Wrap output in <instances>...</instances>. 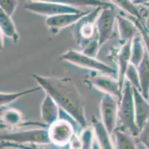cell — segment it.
<instances>
[{
	"instance_id": "cell-1",
	"label": "cell",
	"mask_w": 149,
	"mask_h": 149,
	"mask_svg": "<svg viewBox=\"0 0 149 149\" xmlns=\"http://www.w3.org/2000/svg\"><path fill=\"white\" fill-rule=\"evenodd\" d=\"M33 78L57 104L59 108L73 117L82 128L87 126L85 100L74 80L69 77H54L33 74Z\"/></svg>"
},
{
	"instance_id": "cell-2",
	"label": "cell",
	"mask_w": 149,
	"mask_h": 149,
	"mask_svg": "<svg viewBox=\"0 0 149 149\" xmlns=\"http://www.w3.org/2000/svg\"><path fill=\"white\" fill-rule=\"evenodd\" d=\"M82 129L71 116L60 109L59 118L48 126V136L52 144L66 148L76 133Z\"/></svg>"
},
{
	"instance_id": "cell-3",
	"label": "cell",
	"mask_w": 149,
	"mask_h": 149,
	"mask_svg": "<svg viewBox=\"0 0 149 149\" xmlns=\"http://www.w3.org/2000/svg\"><path fill=\"white\" fill-rule=\"evenodd\" d=\"M118 122L120 129L126 131L134 137L139 133V128L136 125L135 119L134 87L127 80L125 81L123 89V95L119 102Z\"/></svg>"
},
{
	"instance_id": "cell-4",
	"label": "cell",
	"mask_w": 149,
	"mask_h": 149,
	"mask_svg": "<svg viewBox=\"0 0 149 149\" xmlns=\"http://www.w3.org/2000/svg\"><path fill=\"white\" fill-rule=\"evenodd\" d=\"M60 59L70 63V64L76 66L77 67L93 71L98 73L111 76L115 75L117 72L116 69L108 64L97 59L96 57L85 54L82 51H77L74 49L68 50L61 54Z\"/></svg>"
},
{
	"instance_id": "cell-5",
	"label": "cell",
	"mask_w": 149,
	"mask_h": 149,
	"mask_svg": "<svg viewBox=\"0 0 149 149\" xmlns=\"http://www.w3.org/2000/svg\"><path fill=\"white\" fill-rule=\"evenodd\" d=\"M1 141L17 144L45 145L51 143L48 136V128L37 127L26 130H13L2 132Z\"/></svg>"
},
{
	"instance_id": "cell-6",
	"label": "cell",
	"mask_w": 149,
	"mask_h": 149,
	"mask_svg": "<svg viewBox=\"0 0 149 149\" xmlns=\"http://www.w3.org/2000/svg\"><path fill=\"white\" fill-rule=\"evenodd\" d=\"M102 9V7L94 8L72 25L74 40L82 49L89 41L97 37L96 23Z\"/></svg>"
},
{
	"instance_id": "cell-7",
	"label": "cell",
	"mask_w": 149,
	"mask_h": 149,
	"mask_svg": "<svg viewBox=\"0 0 149 149\" xmlns=\"http://www.w3.org/2000/svg\"><path fill=\"white\" fill-rule=\"evenodd\" d=\"M84 83L91 88L95 89L103 94H107L118 99L119 102L123 95V88L118 79H115L106 74L88 75L84 78Z\"/></svg>"
},
{
	"instance_id": "cell-8",
	"label": "cell",
	"mask_w": 149,
	"mask_h": 149,
	"mask_svg": "<svg viewBox=\"0 0 149 149\" xmlns=\"http://www.w3.org/2000/svg\"><path fill=\"white\" fill-rule=\"evenodd\" d=\"M118 13L113 5L102 8L97 17V39L100 46L105 44L113 37L115 22Z\"/></svg>"
},
{
	"instance_id": "cell-9",
	"label": "cell",
	"mask_w": 149,
	"mask_h": 149,
	"mask_svg": "<svg viewBox=\"0 0 149 149\" xmlns=\"http://www.w3.org/2000/svg\"><path fill=\"white\" fill-rule=\"evenodd\" d=\"M25 8L28 11L36 14L45 16L47 17L64 14V13H80L81 11L76 7L62 4L53 3L40 1H30L25 5Z\"/></svg>"
},
{
	"instance_id": "cell-10",
	"label": "cell",
	"mask_w": 149,
	"mask_h": 149,
	"mask_svg": "<svg viewBox=\"0 0 149 149\" xmlns=\"http://www.w3.org/2000/svg\"><path fill=\"white\" fill-rule=\"evenodd\" d=\"M119 102L118 99L107 94H103L100 102L101 121L111 134L118 122Z\"/></svg>"
},
{
	"instance_id": "cell-11",
	"label": "cell",
	"mask_w": 149,
	"mask_h": 149,
	"mask_svg": "<svg viewBox=\"0 0 149 149\" xmlns=\"http://www.w3.org/2000/svg\"><path fill=\"white\" fill-rule=\"evenodd\" d=\"M89 11H86L80 13H64L47 17L45 24L51 35H56L61 30L64 29L66 27L72 26Z\"/></svg>"
},
{
	"instance_id": "cell-12",
	"label": "cell",
	"mask_w": 149,
	"mask_h": 149,
	"mask_svg": "<svg viewBox=\"0 0 149 149\" xmlns=\"http://www.w3.org/2000/svg\"><path fill=\"white\" fill-rule=\"evenodd\" d=\"M36 123H28L24 121L23 115L20 110L13 107H1V127L2 128H17L23 125H36Z\"/></svg>"
},
{
	"instance_id": "cell-13",
	"label": "cell",
	"mask_w": 149,
	"mask_h": 149,
	"mask_svg": "<svg viewBox=\"0 0 149 149\" xmlns=\"http://www.w3.org/2000/svg\"><path fill=\"white\" fill-rule=\"evenodd\" d=\"M134 101L136 125L141 130L149 119V102L136 88H134Z\"/></svg>"
},
{
	"instance_id": "cell-14",
	"label": "cell",
	"mask_w": 149,
	"mask_h": 149,
	"mask_svg": "<svg viewBox=\"0 0 149 149\" xmlns=\"http://www.w3.org/2000/svg\"><path fill=\"white\" fill-rule=\"evenodd\" d=\"M116 22L120 40L122 44L132 40L133 38L139 33V28L133 19L131 20L124 15L118 14L116 17Z\"/></svg>"
},
{
	"instance_id": "cell-15",
	"label": "cell",
	"mask_w": 149,
	"mask_h": 149,
	"mask_svg": "<svg viewBox=\"0 0 149 149\" xmlns=\"http://www.w3.org/2000/svg\"><path fill=\"white\" fill-rule=\"evenodd\" d=\"M92 128L94 132V137L100 149H114L111 134L108 131L101 120L95 117H92Z\"/></svg>"
},
{
	"instance_id": "cell-16",
	"label": "cell",
	"mask_w": 149,
	"mask_h": 149,
	"mask_svg": "<svg viewBox=\"0 0 149 149\" xmlns=\"http://www.w3.org/2000/svg\"><path fill=\"white\" fill-rule=\"evenodd\" d=\"M41 119L46 125L49 126L59 118L60 108L56 102L48 94L45 95L40 108Z\"/></svg>"
},
{
	"instance_id": "cell-17",
	"label": "cell",
	"mask_w": 149,
	"mask_h": 149,
	"mask_svg": "<svg viewBox=\"0 0 149 149\" xmlns=\"http://www.w3.org/2000/svg\"><path fill=\"white\" fill-rule=\"evenodd\" d=\"M131 42L130 40L122 45L117 54V66H118V81L123 89L125 81V72L128 66L131 64Z\"/></svg>"
},
{
	"instance_id": "cell-18",
	"label": "cell",
	"mask_w": 149,
	"mask_h": 149,
	"mask_svg": "<svg viewBox=\"0 0 149 149\" xmlns=\"http://www.w3.org/2000/svg\"><path fill=\"white\" fill-rule=\"evenodd\" d=\"M0 31L1 35L8 37L14 43L19 41V35L11 16L0 10Z\"/></svg>"
},
{
	"instance_id": "cell-19",
	"label": "cell",
	"mask_w": 149,
	"mask_h": 149,
	"mask_svg": "<svg viewBox=\"0 0 149 149\" xmlns=\"http://www.w3.org/2000/svg\"><path fill=\"white\" fill-rule=\"evenodd\" d=\"M139 73L140 92L149 101V56L146 51L143 61L137 66Z\"/></svg>"
},
{
	"instance_id": "cell-20",
	"label": "cell",
	"mask_w": 149,
	"mask_h": 149,
	"mask_svg": "<svg viewBox=\"0 0 149 149\" xmlns=\"http://www.w3.org/2000/svg\"><path fill=\"white\" fill-rule=\"evenodd\" d=\"M111 135H113L114 149H138L133 139L134 136L126 131L116 128Z\"/></svg>"
},
{
	"instance_id": "cell-21",
	"label": "cell",
	"mask_w": 149,
	"mask_h": 149,
	"mask_svg": "<svg viewBox=\"0 0 149 149\" xmlns=\"http://www.w3.org/2000/svg\"><path fill=\"white\" fill-rule=\"evenodd\" d=\"M30 1H40V2H53V3L62 4V5H69L72 7H93V8H97V7H105L112 6L111 3L105 2L102 0H28Z\"/></svg>"
},
{
	"instance_id": "cell-22",
	"label": "cell",
	"mask_w": 149,
	"mask_h": 149,
	"mask_svg": "<svg viewBox=\"0 0 149 149\" xmlns=\"http://www.w3.org/2000/svg\"><path fill=\"white\" fill-rule=\"evenodd\" d=\"M146 53L144 43L140 32L133 38L131 48V64L137 67L143 61Z\"/></svg>"
},
{
	"instance_id": "cell-23",
	"label": "cell",
	"mask_w": 149,
	"mask_h": 149,
	"mask_svg": "<svg viewBox=\"0 0 149 149\" xmlns=\"http://www.w3.org/2000/svg\"><path fill=\"white\" fill-rule=\"evenodd\" d=\"M41 90L42 87L39 86V87H35L33 88L20 90V91H17V92H1V94H0L1 107H8L9 105L14 102L15 101H17L18 98H22L25 95H30V94L36 93Z\"/></svg>"
},
{
	"instance_id": "cell-24",
	"label": "cell",
	"mask_w": 149,
	"mask_h": 149,
	"mask_svg": "<svg viewBox=\"0 0 149 149\" xmlns=\"http://www.w3.org/2000/svg\"><path fill=\"white\" fill-rule=\"evenodd\" d=\"M109 2L123 11L125 13H128L131 17H134L143 22L140 8L135 5L132 0H109Z\"/></svg>"
},
{
	"instance_id": "cell-25",
	"label": "cell",
	"mask_w": 149,
	"mask_h": 149,
	"mask_svg": "<svg viewBox=\"0 0 149 149\" xmlns=\"http://www.w3.org/2000/svg\"><path fill=\"white\" fill-rule=\"evenodd\" d=\"M13 147L17 148L20 149H65V148L59 147L55 145L52 143L45 145H36V144H17V143H8V142L1 141V147Z\"/></svg>"
},
{
	"instance_id": "cell-26",
	"label": "cell",
	"mask_w": 149,
	"mask_h": 149,
	"mask_svg": "<svg viewBox=\"0 0 149 149\" xmlns=\"http://www.w3.org/2000/svg\"><path fill=\"white\" fill-rule=\"evenodd\" d=\"M82 149H92L94 143V132L91 127H86L79 132Z\"/></svg>"
},
{
	"instance_id": "cell-27",
	"label": "cell",
	"mask_w": 149,
	"mask_h": 149,
	"mask_svg": "<svg viewBox=\"0 0 149 149\" xmlns=\"http://www.w3.org/2000/svg\"><path fill=\"white\" fill-rule=\"evenodd\" d=\"M125 80L128 81L134 88L137 89L140 91V83H139V73L137 67L134 64H130L125 72Z\"/></svg>"
},
{
	"instance_id": "cell-28",
	"label": "cell",
	"mask_w": 149,
	"mask_h": 149,
	"mask_svg": "<svg viewBox=\"0 0 149 149\" xmlns=\"http://www.w3.org/2000/svg\"><path fill=\"white\" fill-rule=\"evenodd\" d=\"M100 48V43H99V40L97 39V37H96L94 39L91 40V41H89L88 43L82 48V52L83 53H85V54H87V55L91 56V57H96L97 54H98Z\"/></svg>"
},
{
	"instance_id": "cell-29",
	"label": "cell",
	"mask_w": 149,
	"mask_h": 149,
	"mask_svg": "<svg viewBox=\"0 0 149 149\" xmlns=\"http://www.w3.org/2000/svg\"><path fill=\"white\" fill-rule=\"evenodd\" d=\"M18 6L17 0H0L1 11L5 12L8 16H12Z\"/></svg>"
},
{
	"instance_id": "cell-30",
	"label": "cell",
	"mask_w": 149,
	"mask_h": 149,
	"mask_svg": "<svg viewBox=\"0 0 149 149\" xmlns=\"http://www.w3.org/2000/svg\"><path fill=\"white\" fill-rule=\"evenodd\" d=\"M132 19L134 20V21L135 22L136 25H137L138 28L139 30V32L141 34V36L143 37V43H144L145 49H146V51L147 52L149 56V32L147 30L146 27L145 26L144 23H143L140 20H137V19L134 18V17H132Z\"/></svg>"
},
{
	"instance_id": "cell-31",
	"label": "cell",
	"mask_w": 149,
	"mask_h": 149,
	"mask_svg": "<svg viewBox=\"0 0 149 149\" xmlns=\"http://www.w3.org/2000/svg\"><path fill=\"white\" fill-rule=\"evenodd\" d=\"M136 137L142 145L146 149H149V119L140 130L139 135Z\"/></svg>"
},
{
	"instance_id": "cell-32",
	"label": "cell",
	"mask_w": 149,
	"mask_h": 149,
	"mask_svg": "<svg viewBox=\"0 0 149 149\" xmlns=\"http://www.w3.org/2000/svg\"><path fill=\"white\" fill-rule=\"evenodd\" d=\"M141 11V14L143 16V23L149 32V9L144 6H139Z\"/></svg>"
},
{
	"instance_id": "cell-33",
	"label": "cell",
	"mask_w": 149,
	"mask_h": 149,
	"mask_svg": "<svg viewBox=\"0 0 149 149\" xmlns=\"http://www.w3.org/2000/svg\"><path fill=\"white\" fill-rule=\"evenodd\" d=\"M133 2L137 6H140V5H144L149 3V0H134Z\"/></svg>"
},
{
	"instance_id": "cell-34",
	"label": "cell",
	"mask_w": 149,
	"mask_h": 149,
	"mask_svg": "<svg viewBox=\"0 0 149 149\" xmlns=\"http://www.w3.org/2000/svg\"><path fill=\"white\" fill-rule=\"evenodd\" d=\"M92 149H100V147L98 146V145H97V142H96V140H94V143H93V148Z\"/></svg>"
},
{
	"instance_id": "cell-35",
	"label": "cell",
	"mask_w": 149,
	"mask_h": 149,
	"mask_svg": "<svg viewBox=\"0 0 149 149\" xmlns=\"http://www.w3.org/2000/svg\"><path fill=\"white\" fill-rule=\"evenodd\" d=\"M1 149H20V148H13V147H6V146H4V147H1Z\"/></svg>"
},
{
	"instance_id": "cell-36",
	"label": "cell",
	"mask_w": 149,
	"mask_h": 149,
	"mask_svg": "<svg viewBox=\"0 0 149 149\" xmlns=\"http://www.w3.org/2000/svg\"><path fill=\"white\" fill-rule=\"evenodd\" d=\"M142 6H144V7H146V8H148V9H149V3L146 4V5H142Z\"/></svg>"
},
{
	"instance_id": "cell-37",
	"label": "cell",
	"mask_w": 149,
	"mask_h": 149,
	"mask_svg": "<svg viewBox=\"0 0 149 149\" xmlns=\"http://www.w3.org/2000/svg\"><path fill=\"white\" fill-rule=\"evenodd\" d=\"M145 148H145L143 145V148H138V149H145Z\"/></svg>"
},
{
	"instance_id": "cell-38",
	"label": "cell",
	"mask_w": 149,
	"mask_h": 149,
	"mask_svg": "<svg viewBox=\"0 0 149 149\" xmlns=\"http://www.w3.org/2000/svg\"><path fill=\"white\" fill-rule=\"evenodd\" d=\"M132 1H134V0H132Z\"/></svg>"
}]
</instances>
